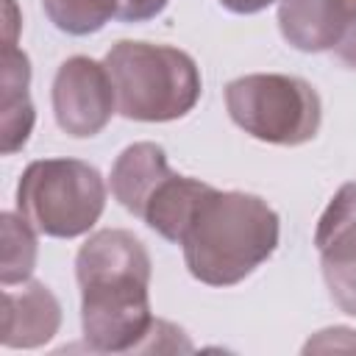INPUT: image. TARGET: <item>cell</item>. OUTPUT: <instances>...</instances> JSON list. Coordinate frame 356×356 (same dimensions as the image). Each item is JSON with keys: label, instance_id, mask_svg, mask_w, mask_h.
I'll list each match as a JSON object with an SVG mask.
<instances>
[{"label": "cell", "instance_id": "9", "mask_svg": "<svg viewBox=\"0 0 356 356\" xmlns=\"http://www.w3.org/2000/svg\"><path fill=\"white\" fill-rule=\"evenodd\" d=\"M167 175H172L167 153L156 142H134L111 167V195L125 211L142 217L145 203Z\"/></svg>", "mask_w": 356, "mask_h": 356}, {"label": "cell", "instance_id": "3", "mask_svg": "<svg viewBox=\"0 0 356 356\" xmlns=\"http://www.w3.org/2000/svg\"><path fill=\"white\" fill-rule=\"evenodd\" d=\"M117 111L136 122H170L186 117L200 100L195 58L170 44L122 39L106 53Z\"/></svg>", "mask_w": 356, "mask_h": 356}, {"label": "cell", "instance_id": "10", "mask_svg": "<svg viewBox=\"0 0 356 356\" xmlns=\"http://www.w3.org/2000/svg\"><path fill=\"white\" fill-rule=\"evenodd\" d=\"M211 186L197 181V178H189V175H167L156 192L150 195V200L145 203L142 209V217L147 228H153L159 236H164L167 242H175L181 245V236L200 203V197L209 192Z\"/></svg>", "mask_w": 356, "mask_h": 356}, {"label": "cell", "instance_id": "13", "mask_svg": "<svg viewBox=\"0 0 356 356\" xmlns=\"http://www.w3.org/2000/svg\"><path fill=\"white\" fill-rule=\"evenodd\" d=\"M3 264H0V281L3 286L25 284L36 267V228L22 217L3 211Z\"/></svg>", "mask_w": 356, "mask_h": 356}, {"label": "cell", "instance_id": "2", "mask_svg": "<svg viewBox=\"0 0 356 356\" xmlns=\"http://www.w3.org/2000/svg\"><path fill=\"white\" fill-rule=\"evenodd\" d=\"M181 248L192 278L209 286H234L278 248V214L259 195L211 186L200 197Z\"/></svg>", "mask_w": 356, "mask_h": 356}, {"label": "cell", "instance_id": "5", "mask_svg": "<svg viewBox=\"0 0 356 356\" xmlns=\"http://www.w3.org/2000/svg\"><path fill=\"white\" fill-rule=\"evenodd\" d=\"M228 117L267 145H303L320 131L323 103L314 86L295 75L253 72L225 86Z\"/></svg>", "mask_w": 356, "mask_h": 356}, {"label": "cell", "instance_id": "15", "mask_svg": "<svg viewBox=\"0 0 356 356\" xmlns=\"http://www.w3.org/2000/svg\"><path fill=\"white\" fill-rule=\"evenodd\" d=\"M323 278L328 286L331 300L350 317H356V250L320 256Z\"/></svg>", "mask_w": 356, "mask_h": 356}, {"label": "cell", "instance_id": "8", "mask_svg": "<svg viewBox=\"0 0 356 356\" xmlns=\"http://www.w3.org/2000/svg\"><path fill=\"white\" fill-rule=\"evenodd\" d=\"M278 28L300 53L334 50L345 28V0H281Z\"/></svg>", "mask_w": 356, "mask_h": 356}, {"label": "cell", "instance_id": "4", "mask_svg": "<svg viewBox=\"0 0 356 356\" xmlns=\"http://www.w3.org/2000/svg\"><path fill=\"white\" fill-rule=\"evenodd\" d=\"M103 209V175L81 159H39L19 175L17 211L44 236H81L100 220Z\"/></svg>", "mask_w": 356, "mask_h": 356}, {"label": "cell", "instance_id": "14", "mask_svg": "<svg viewBox=\"0 0 356 356\" xmlns=\"http://www.w3.org/2000/svg\"><path fill=\"white\" fill-rule=\"evenodd\" d=\"M47 19L70 36L97 33L111 17H117V0H42Z\"/></svg>", "mask_w": 356, "mask_h": 356}, {"label": "cell", "instance_id": "7", "mask_svg": "<svg viewBox=\"0 0 356 356\" xmlns=\"http://www.w3.org/2000/svg\"><path fill=\"white\" fill-rule=\"evenodd\" d=\"M61 306L56 295L39 284L28 281L22 289L3 292V345L6 348H39L58 334Z\"/></svg>", "mask_w": 356, "mask_h": 356}, {"label": "cell", "instance_id": "11", "mask_svg": "<svg viewBox=\"0 0 356 356\" xmlns=\"http://www.w3.org/2000/svg\"><path fill=\"white\" fill-rule=\"evenodd\" d=\"M28 81H31V61L22 50L14 47V42H6L3 47V153H17L33 128V106L28 97Z\"/></svg>", "mask_w": 356, "mask_h": 356}, {"label": "cell", "instance_id": "17", "mask_svg": "<svg viewBox=\"0 0 356 356\" xmlns=\"http://www.w3.org/2000/svg\"><path fill=\"white\" fill-rule=\"evenodd\" d=\"M170 0H117V17L122 22H147L167 8Z\"/></svg>", "mask_w": 356, "mask_h": 356}, {"label": "cell", "instance_id": "6", "mask_svg": "<svg viewBox=\"0 0 356 356\" xmlns=\"http://www.w3.org/2000/svg\"><path fill=\"white\" fill-rule=\"evenodd\" d=\"M117 108V95L106 64L89 56L61 61L53 78V114L67 136L86 139L100 134Z\"/></svg>", "mask_w": 356, "mask_h": 356}, {"label": "cell", "instance_id": "18", "mask_svg": "<svg viewBox=\"0 0 356 356\" xmlns=\"http://www.w3.org/2000/svg\"><path fill=\"white\" fill-rule=\"evenodd\" d=\"M273 3L275 0H220V6L228 8L231 14H259Z\"/></svg>", "mask_w": 356, "mask_h": 356}, {"label": "cell", "instance_id": "1", "mask_svg": "<svg viewBox=\"0 0 356 356\" xmlns=\"http://www.w3.org/2000/svg\"><path fill=\"white\" fill-rule=\"evenodd\" d=\"M81 286V328L92 350H142L153 328L150 256L142 239L122 228L92 234L75 256Z\"/></svg>", "mask_w": 356, "mask_h": 356}, {"label": "cell", "instance_id": "12", "mask_svg": "<svg viewBox=\"0 0 356 356\" xmlns=\"http://www.w3.org/2000/svg\"><path fill=\"white\" fill-rule=\"evenodd\" d=\"M314 245L320 256L356 250V181L342 184L317 220Z\"/></svg>", "mask_w": 356, "mask_h": 356}, {"label": "cell", "instance_id": "16", "mask_svg": "<svg viewBox=\"0 0 356 356\" xmlns=\"http://www.w3.org/2000/svg\"><path fill=\"white\" fill-rule=\"evenodd\" d=\"M334 56L356 70V0H345V28L334 47Z\"/></svg>", "mask_w": 356, "mask_h": 356}]
</instances>
